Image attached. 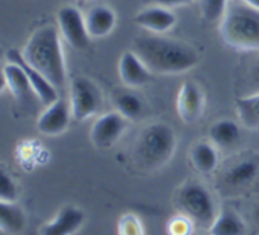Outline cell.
<instances>
[{
	"label": "cell",
	"mask_w": 259,
	"mask_h": 235,
	"mask_svg": "<svg viewBox=\"0 0 259 235\" xmlns=\"http://www.w3.org/2000/svg\"><path fill=\"white\" fill-rule=\"evenodd\" d=\"M229 0H200L201 15L206 22L217 23L222 20Z\"/></svg>",
	"instance_id": "obj_24"
},
{
	"label": "cell",
	"mask_w": 259,
	"mask_h": 235,
	"mask_svg": "<svg viewBox=\"0 0 259 235\" xmlns=\"http://www.w3.org/2000/svg\"><path fill=\"white\" fill-rule=\"evenodd\" d=\"M157 5H162V7L166 8H176V7H182V5H187L189 3H191L192 0H153Z\"/></svg>",
	"instance_id": "obj_29"
},
{
	"label": "cell",
	"mask_w": 259,
	"mask_h": 235,
	"mask_svg": "<svg viewBox=\"0 0 259 235\" xmlns=\"http://www.w3.org/2000/svg\"><path fill=\"white\" fill-rule=\"evenodd\" d=\"M176 15L169 8L157 4L139 10L134 17L137 25L154 34H163L171 30L176 24Z\"/></svg>",
	"instance_id": "obj_14"
},
{
	"label": "cell",
	"mask_w": 259,
	"mask_h": 235,
	"mask_svg": "<svg viewBox=\"0 0 259 235\" xmlns=\"http://www.w3.org/2000/svg\"><path fill=\"white\" fill-rule=\"evenodd\" d=\"M240 2L245 3V4L250 5V7L255 8V9H259V0H240Z\"/></svg>",
	"instance_id": "obj_30"
},
{
	"label": "cell",
	"mask_w": 259,
	"mask_h": 235,
	"mask_svg": "<svg viewBox=\"0 0 259 235\" xmlns=\"http://www.w3.org/2000/svg\"><path fill=\"white\" fill-rule=\"evenodd\" d=\"M195 222L186 215L180 214L171 217L167 222L168 235H194Z\"/></svg>",
	"instance_id": "obj_26"
},
{
	"label": "cell",
	"mask_w": 259,
	"mask_h": 235,
	"mask_svg": "<svg viewBox=\"0 0 259 235\" xmlns=\"http://www.w3.org/2000/svg\"><path fill=\"white\" fill-rule=\"evenodd\" d=\"M85 222V214L80 207H62L52 220L43 224L39 235H75Z\"/></svg>",
	"instance_id": "obj_12"
},
{
	"label": "cell",
	"mask_w": 259,
	"mask_h": 235,
	"mask_svg": "<svg viewBox=\"0 0 259 235\" xmlns=\"http://www.w3.org/2000/svg\"><path fill=\"white\" fill-rule=\"evenodd\" d=\"M3 77L7 87L17 100H27L29 93L33 92L27 75L17 63L8 61L3 67Z\"/></svg>",
	"instance_id": "obj_17"
},
{
	"label": "cell",
	"mask_w": 259,
	"mask_h": 235,
	"mask_svg": "<svg viewBox=\"0 0 259 235\" xmlns=\"http://www.w3.org/2000/svg\"><path fill=\"white\" fill-rule=\"evenodd\" d=\"M126 119L118 111L101 114L90 130V139L99 149H109L121 138L126 129Z\"/></svg>",
	"instance_id": "obj_8"
},
{
	"label": "cell",
	"mask_w": 259,
	"mask_h": 235,
	"mask_svg": "<svg viewBox=\"0 0 259 235\" xmlns=\"http://www.w3.org/2000/svg\"><path fill=\"white\" fill-rule=\"evenodd\" d=\"M219 32L223 40L239 51H259V9L240 0H229Z\"/></svg>",
	"instance_id": "obj_4"
},
{
	"label": "cell",
	"mask_w": 259,
	"mask_h": 235,
	"mask_svg": "<svg viewBox=\"0 0 259 235\" xmlns=\"http://www.w3.org/2000/svg\"><path fill=\"white\" fill-rule=\"evenodd\" d=\"M7 61L9 62H14L19 65L23 68V71L27 75L28 81L30 83L33 93L37 96L38 100L43 104V105H50L53 101L58 99V90L42 75L38 72L37 70L28 65L22 57V53L17 50H10L7 52Z\"/></svg>",
	"instance_id": "obj_10"
},
{
	"label": "cell",
	"mask_w": 259,
	"mask_h": 235,
	"mask_svg": "<svg viewBox=\"0 0 259 235\" xmlns=\"http://www.w3.org/2000/svg\"><path fill=\"white\" fill-rule=\"evenodd\" d=\"M190 161L199 173L209 174L217 169L219 156L211 142H199L190 151Z\"/></svg>",
	"instance_id": "obj_19"
},
{
	"label": "cell",
	"mask_w": 259,
	"mask_h": 235,
	"mask_svg": "<svg viewBox=\"0 0 259 235\" xmlns=\"http://www.w3.org/2000/svg\"><path fill=\"white\" fill-rule=\"evenodd\" d=\"M57 28L63 39L75 50L89 45L90 35L85 24V15L72 5H65L57 12Z\"/></svg>",
	"instance_id": "obj_7"
},
{
	"label": "cell",
	"mask_w": 259,
	"mask_h": 235,
	"mask_svg": "<svg viewBox=\"0 0 259 235\" xmlns=\"http://www.w3.org/2000/svg\"><path fill=\"white\" fill-rule=\"evenodd\" d=\"M25 215L17 202H0V229L8 235H17L24 229Z\"/></svg>",
	"instance_id": "obj_21"
},
{
	"label": "cell",
	"mask_w": 259,
	"mask_h": 235,
	"mask_svg": "<svg viewBox=\"0 0 259 235\" xmlns=\"http://www.w3.org/2000/svg\"><path fill=\"white\" fill-rule=\"evenodd\" d=\"M68 103L73 120H88L100 113L103 108V93L93 80L86 76H77L71 83Z\"/></svg>",
	"instance_id": "obj_6"
},
{
	"label": "cell",
	"mask_w": 259,
	"mask_h": 235,
	"mask_svg": "<svg viewBox=\"0 0 259 235\" xmlns=\"http://www.w3.org/2000/svg\"><path fill=\"white\" fill-rule=\"evenodd\" d=\"M176 109L180 119L187 124L199 120L204 111V93L194 81H185L177 93Z\"/></svg>",
	"instance_id": "obj_11"
},
{
	"label": "cell",
	"mask_w": 259,
	"mask_h": 235,
	"mask_svg": "<svg viewBox=\"0 0 259 235\" xmlns=\"http://www.w3.org/2000/svg\"><path fill=\"white\" fill-rule=\"evenodd\" d=\"M209 235H247V225L239 214L224 209L209 226Z\"/></svg>",
	"instance_id": "obj_18"
},
{
	"label": "cell",
	"mask_w": 259,
	"mask_h": 235,
	"mask_svg": "<svg viewBox=\"0 0 259 235\" xmlns=\"http://www.w3.org/2000/svg\"><path fill=\"white\" fill-rule=\"evenodd\" d=\"M247 87L249 88V91H248L247 95H252V93L259 92V55L257 56V58L253 61V63L250 65L249 70H248Z\"/></svg>",
	"instance_id": "obj_28"
},
{
	"label": "cell",
	"mask_w": 259,
	"mask_h": 235,
	"mask_svg": "<svg viewBox=\"0 0 259 235\" xmlns=\"http://www.w3.org/2000/svg\"><path fill=\"white\" fill-rule=\"evenodd\" d=\"M113 103L115 111L121 114L126 120H136L143 113V101L132 91H118L114 95Z\"/></svg>",
	"instance_id": "obj_23"
},
{
	"label": "cell",
	"mask_w": 259,
	"mask_h": 235,
	"mask_svg": "<svg viewBox=\"0 0 259 235\" xmlns=\"http://www.w3.org/2000/svg\"><path fill=\"white\" fill-rule=\"evenodd\" d=\"M118 75L126 87L137 88L147 85L152 80L153 73L147 68L143 61L131 50L124 52L119 58Z\"/></svg>",
	"instance_id": "obj_13"
},
{
	"label": "cell",
	"mask_w": 259,
	"mask_h": 235,
	"mask_svg": "<svg viewBox=\"0 0 259 235\" xmlns=\"http://www.w3.org/2000/svg\"><path fill=\"white\" fill-rule=\"evenodd\" d=\"M72 114L70 103L58 98L52 104L46 106L37 119V129L48 136H56L65 133L68 128Z\"/></svg>",
	"instance_id": "obj_9"
},
{
	"label": "cell",
	"mask_w": 259,
	"mask_h": 235,
	"mask_svg": "<svg viewBox=\"0 0 259 235\" xmlns=\"http://www.w3.org/2000/svg\"><path fill=\"white\" fill-rule=\"evenodd\" d=\"M258 164L252 158H243L233 162L223 174V181L230 189H240L257 177Z\"/></svg>",
	"instance_id": "obj_16"
},
{
	"label": "cell",
	"mask_w": 259,
	"mask_h": 235,
	"mask_svg": "<svg viewBox=\"0 0 259 235\" xmlns=\"http://www.w3.org/2000/svg\"><path fill=\"white\" fill-rule=\"evenodd\" d=\"M176 205L181 214L190 217L196 225L207 229L218 215L209 190L195 181L185 182L180 187L176 195Z\"/></svg>",
	"instance_id": "obj_5"
},
{
	"label": "cell",
	"mask_w": 259,
	"mask_h": 235,
	"mask_svg": "<svg viewBox=\"0 0 259 235\" xmlns=\"http://www.w3.org/2000/svg\"><path fill=\"white\" fill-rule=\"evenodd\" d=\"M240 136V128L234 120L220 119L209 128V139L215 147L229 148L234 146Z\"/></svg>",
	"instance_id": "obj_20"
},
{
	"label": "cell",
	"mask_w": 259,
	"mask_h": 235,
	"mask_svg": "<svg viewBox=\"0 0 259 235\" xmlns=\"http://www.w3.org/2000/svg\"><path fill=\"white\" fill-rule=\"evenodd\" d=\"M132 51L156 75H180L199 63V55L189 43L149 32L134 38Z\"/></svg>",
	"instance_id": "obj_1"
},
{
	"label": "cell",
	"mask_w": 259,
	"mask_h": 235,
	"mask_svg": "<svg viewBox=\"0 0 259 235\" xmlns=\"http://www.w3.org/2000/svg\"><path fill=\"white\" fill-rule=\"evenodd\" d=\"M118 235H144L141 219L132 212L121 215L118 221Z\"/></svg>",
	"instance_id": "obj_25"
},
{
	"label": "cell",
	"mask_w": 259,
	"mask_h": 235,
	"mask_svg": "<svg viewBox=\"0 0 259 235\" xmlns=\"http://www.w3.org/2000/svg\"><path fill=\"white\" fill-rule=\"evenodd\" d=\"M20 53L23 60L42 73L57 90L65 86L67 71L57 27L48 24L37 28Z\"/></svg>",
	"instance_id": "obj_2"
},
{
	"label": "cell",
	"mask_w": 259,
	"mask_h": 235,
	"mask_svg": "<svg viewBox=\"0 0 259 235\" xmlns=\"http://www.w3.org/2000/svg\"><path fill=\"white\" fill-rule=\"evenodd\" d=\"M237 113L245 128L259 130V92L244 95L237 100Z\"/></svg>",
	"instance_id": "obj_22"
},
{
	"label": "cell",
	"mask_w": 259,
	"mask_h": 235,
	"mask_svg": "<svg viewBox=\"0 0 259 235\" xmlns=\"http://www.w3.org/2000/svg\"><path fill=\"white\" fill-rule=\"evenodd\" d=\"M18 199V189L9 174L2 172L0 176V202H15Z\"/></svg>",
	"instance_id": "obj_27"
},
{
	"label": "cell",
	"mask_w": 259,
	"mask_h": 235,
	"mask_svg": "<svg viewBox=\"0 0 259 235\" xmlns=\"http://www.w3.org/2000/svg\"><path fill=\"white\" fill-rule=\"evenodd\" d=\"M176 151V134L167 123L148 124L142 129L133 144L132 158L143 171H157L174 157Z\"/></svg>",
	"instance_id": "obj_3"
},
{
	"label": "cell",
	"mask_w": 259,
	"mask_h": 235,
	"mask_svg": "<svg viewBox=\"0 0 259 235\" xmlns=\"http://www.w3.org/2000/svg\"><path fill=\"white\" fill-rule=\"evenodd\" d=\"M85 24L90 38H104L115 28L116 14L108 5H95L86 12Z\"/></svg>",
	"instance_id": "obj_15"
}]
</instances>
